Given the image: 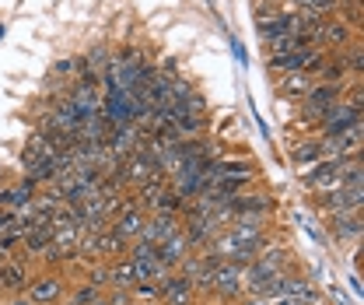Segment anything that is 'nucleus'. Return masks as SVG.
I'll use <instances>...</instances> for the list:
<instances>
[{
    "label": "nucleus",
    "instance_id": "nucleus-1",
    "mask_svg": "<svg viewBox=\"0 0 364 305\" xmlns=\"http://www.w3.org/2000/svg\"><path fill=\"white\" fill-rule=\"evenodd\" d=\"M361 137H364L361 123H354L351 130H343L336 137H322L319 140L322 144V158L333 162V158H354V155H361Z\"/></svg>",
    "mask_w": 364,
    "mask_h": 305
},
{
    "label": "nucleus",
    "instance_id": "nucleus-2",
    "mask_svg": "<svg viewBox=\"0 0 364 305\" xmlns=\"http://www.w3.org/2000/svg\"><path fill=\"white\" fill-rule=\"evenodd\" d=\"M343 169H347V158H333V162H319L315 169L305 172V183L315 193H333L343 186Z\"/></svg>",
    "mask_w": 364,
    "mask_h": 305
},
{
    "label": "nucleus",
    "instance_id": "nucleus-3",
    "mask_svg": "<svg viewBox=\"0 0 364 305\" xmlns=\"http://www.w3.org/2000/svg\"><path fill=\"white\" fill-rule=\"evenodd\" d=\"M336 102H343V88L340 84H312L308 88V95H305V120H322V113L329 109V106H336Z\"/></svg>",
    "mask_w": 364,
    "mask_h": 305
},
{
    "label": "nucleus",
    "instance_id": "nucleus-4",
    "mask_svg": "<svg viewBox=\"0 0 364 305\" xmlns=\"http://www.w3.org/2000/svg\"><path fill=\"white\" fill-rule=\"evenodd\" d=\"M242 263H217L210 270V292H217L221 299H235L242 292Z\"/></svg>",
    "mask_w": 364,
    "mask_h": 305
},
{
    "label": "nucleus",
    "instance_id": "nucleus-5",
    "mask_svg": "<svg viewBox=\"0 0 364 305\" xmlns=\"http://www.w3.org/2000/svg\"><path fill=\"white\" fill-rule=\"evenodd\" d=\"M319 123H322V137H336V133L351 130L354 123H361V109H354L351 102H336V106H329L322 113Z\"/></svg>",
    "mask_w": 364,
    "mask_h": 305
},
{
    "label": "nucleus",
    "instance_id": "nucleus-6",
    "mask_svg": "<svg viewBox=\"0 0 364 305\" xmlns=\"http://www.w3.org/2000/svg\"><path fill=\"white\" fill-rule=\"evenodd\" d=\"M322 204L329 214H347V211H361L364 204V186H340L333 193H322Z\"/></svg>",
    "mask_w": 364,
    "mask_h": 305
},
{
    "label": "nucleus",
    "instance_id": "nucleus-7",
    "mask_svg": "<svg viewBox=\"0 0 364 305\" xmlns=\"http://www.w3.org/2000/svg\"><path fill=\"white\" fill-rule=\"evenodd\" d=\"M182 225H179V214H154V218H147L144 221V228H140V243H151L158 245L161 239H169V235H176Z\"/></svg>",
    "mask_w": 364,
    "mask_h": 305
},
{
    "label": "nucleus",
    "instance_id": "nucleus-8",
    "mask_svg": "<svg viewBox=\"0 0 364 305\" xmlns=\"http://www.w3.org/2000/svg\"><path fill=\"white\" fill-rule=\"evenodd\" d=\"M144 221H147V218H144V211H140L133 200H126V207L116 214V225H113L109 232H113V235H120L123 243H130V239H137V235H140Z\"/></svg>",
    "mask_w": 364,
    "mask_h": 305
},
{
    "label": "nucleus",
    "instance_id": "nucleus-9",
    "mask_svg": "<svg viewBox=\"0 0 364 305\" xmlns=\"http://www.w3.org/2000/svg\"><path fill=\"white\" fill-rule=\"evenodd\" d=\"M186 253H189V243H186V235H182V228L176 232V235H169V239H161L158 243V253H154V260L161 263V267H176V263H182L186 260Z\"/></svg>",
    "mask_w": 364,
    "mask_h": 305
},
{
    "label": "nucleus",
    "instance_id": "nucleus-10",
    "mask_svg": "<svg viewBox=\"0 0 364 305\" xmlns=\"http://www.w3.org/2000/svg\"><path fill=\"white\" fill-rule=\"evenodd\" d=\"M50 243H53V225H50V218H39V221L21 235V245H25L28 256H42V249Z\"/></svg>",
    "mask_w": 364,
    "mask_h": 305
},
{
    "label": "nucleus",
    "instance_id": "nucleus-11",
    "mask_svg": "<svg viewBox=\"0 0 364 305\" xmlns=\"http://www.w3.org/2000/svg\"><path fill=\"white\" fill-rule=\"evenodd\" d=\"M351 43V25L343 18H326L319 28V46H347Z\"/></svg>",
    "mask_w": 364,
    "mask_h": 305
},
{
    "label": "nucleus",
    "instance_id": "nucleus-12",
    "mask_svg": "<svg viewBox=\"0 0 364 305\" xmlns=\"http://www.w3.org/2000/svg\"><path fill=\"white\" fill-rule=\"evenodd\" d=\"M361 228H364L361 211H347V214H333V218H329V232H333L336 239H358Z\"/></svg>",
    "mask_w": 364,
    "mask_h": 305
},
{
    "label": "nucleus",
    "instance_id": "nucleus-13",
    "mask_svg": "<svg viewBox=\"0 0 364 305\" xmlns=\"http://www.w3.org/2000/svg\"><path fill=\"white\" fill-rule=\"evenodd\" d=\"M273 204H270V196H263V193H239L235 200H228V211L232 214H266Z\"/></svg>",
    "mask_w": 364,
    "mask_h": 305
},
{
    "label": "nucleus",
    "instance_id": "nucleus-14",
    "mask_svg": "<svg viewBox=\"0 0 364 305\" xmlns=\"http://www.w3.org/2000/svg\"><path fill=\"white\" fill-rule=\"evenodd\" d=\"M0 288H4V292H25V288H28V270H25V263L4 260V263H0Z\"/></svg>",
    "mask_w": 364,
    "mask_h": 305
},
{
    "label": "nucleus",
    "instance_id": "nucleus-15",
    "mask_svg": "<svg viewBox=\"0 0 364 305\" xmlns=\"http://www.w3.org/2000/svg\"><path fill=\"white\" fill-rule=\"evenodd\" d=\"M256 32H259V39L263 43H270V39H280V35H291V14H273V18H266V21H256Z\"/></svg>",
    "mask_w": 364,
    "mask_h": 305
},
{
    "label": "nucleus",
    "instance_id": "nucleus-16",
    "mask_svg": "<svg viewBox=\"0 0 364 305\" xmlns=\"http://www.w3.org/2000/svg\"><path fill=\"white\" fill-rule=\"evenodd\" d=\"M312 84H315V77L305 74V70H288V74L280 77V92H284V95H308Z\"/></svg>",
    "mask_w": 364,
    "mask_h": 305
},
{
    "label": "nucleus",
    "instance_id": "nucleus-17",
    "mask_svg": "<svg viewBox=\"0 0 364 305\" xmlns=\"http://www.w3.org/2000/svg\"><path fill=\"white\" fill-rule=\"evenodd\" d=\"M291 158H295V165H302L305 172H308V165L315 169L319 162H326V158H322V144H319V140H305V144H298V148L291 151Z\"/></svg>",
    "mask_w": 364,
    "mask_h": 305
},
{
    "label": "nucleus",
    "instance_id": "nucleus-18",
    "mask_svg": "<svg viewBox=\"0 0 364 305\" xmlns=\"http://www.w3.org/2000/svg\"><path fill=\"white\" fill-rule=\"evenodd\" d=\"M60 299V277H42L32 284V302L35 305H46V302H57Z\"/></svg>",
    "mask_w": 364,
    "mask_h": 305
},
{
    "label": "nucleus",
    "instance_id": "nucleus-19",
    "mask_svg": "<svg viewBox=\"0 0 364 305\" xmlns=\"http://www.w3.org/2000/svg\"><path fill=\"white\" fill-rule=\"evenodd\" d=\"M182 204H186V200H182L179 193H176L172 186H165V189L158 193V200H154L151 207H154V214H179Z\"/></svg>",
    "mask_w": 364,
    "mask_h": 305
},
{
    "label": "nucleus",
    "instance_id": "nucleus-20",
    "mask_svg": "<svg viewBox=\"0 0 364 305\" xmlns=\"http://www.w3.org/2000/svg\"><path fill=\"white\" fill-rule=\"evenodd\" d=\"M256 263L266 267V270H284V263H288V249H280V245H263L259 256H256Z\"/></svg>",
    "mask_w": 364,
    "mask_h": 305
},
{
    "label": "nucleus",
    "instance_id": "nucleus-21",
    "mask_svg": "<svg viewBox=\"0 0 364 305\" xmlns=\"http://www.w3.org/2000/svg\"><path fill=\"white\" fill-rule=\"evenodd\" d=\"M109 284H116V288H133L137 281H133V263L130 260H123L116 263L113 270H109Z\"/></svg>",
    "mask_w": 364,
    "mask_h": 305
},
{
    "label": "nucleus",
    "instance_id": "nucleus-22",
    "mask_svg": "<svg viewBox=\"0 0 364 305\" xmlns=\"http://www.w3.org/2000/svg\"><path fill=\"white\" fill-rule=\"evenodd\" d=\"M123 249H126V243H123L120 235H113L109 228L98 232V256H120Z\"/></svg>",
    "mask_w": 364,
    "mask_h": 305
},
{
    "label": "nucleus",
    "instance_id": "nucleus-23",
    "mask_svg": "<svg viewBox=\"0 0 364 305\" xmlns=\"http://www.w3.org/2000/svg\"><path fill=\"white\" fill-rule=\"evenodd\" d=\"M60 204L63 200H60V193H57V189H53V193H46V196H39V200H32V207H35V214H39V218H50Z\"/></svg>",
    "mask_w": 364,
    "mask_h": 305
},
{
    "label": "nucleus",
    "instance_id": "nucleus-24",
    "mask_svg": "<svg viewBox=\"0 0 364 305\" xmlns=\"http://www.w3.org/2000/svg\"><path fill=\"white\" fill-rule=\"evenodd\" d=\"M340 57H343V63H347V70L361 74V67H364V50L358 46V43H354V46H351L347 53H340Z\"/></svg>",
    "mask_w": 364,
    "mask_h": 305
},
{
    "label": "nucleus",
    "instance_id": "nucleus-25",
    "mask_svg": "<svg viewBox=\"0 0 364 305\" xmlns=\"http://www.w3.org/2000/svg\"><path fill=\"white\" fill-rule=\"evenodd\" d=\"M42 256H46L50 263H63V260H74V253H70V249H63V245H57V243L46 245V249H42Z\"/></svg>",
    "mask_w": 364,
    "mask_h": 305
},
{
    "label": "nucleus",
    "instance_id": "nucleus-26",
    "mask_svg": "<svg viewBox=\"0 0 364 305\" xmlns=\"http://www.w3.org/2000/svg\"><path fill=\"white\" fill-rule=\"evenodd\" d=\"M154 253H158V245H151V243H133V249H130V260H154Z\"/></svg>",
    "mask_w": 364,
    "mask_h": 305
},
{
    "label": "nucleus",
    "instance_id": "nucleus-27",
    "mask_svg": "<svg viewBox=\"0 0 364 305\" xmlns=\"http://www.w3.org/2000/svg\"><path fill=\"white\" fill-rule=\"evenodd\" d=\"M70 302H77V305H91V302H98V288L84 284V288H77V295H74Z\"/></svg>",
    "mask_w": 364,
    "mask_h": 305
},
{
    "label": "nucleus",
    "instance_id": "nucleus-28",
    "mask_svg": "<svg viewBox=\"0 0 364 305\" xmlns=\"http://www.w3.org/2000/svg\"><path fill=\"white\" fill-rule=\"evenodd\" d=\"M88 284H91V288L109 284V270H106V267H95V270H91V277H88Z\"/></svg>",
    "mask_w": 364,
    "mask_h": 305
},
{
    "label": "nucleus",
    "instance_id": "nucleus-29",
    "mask_svg": "<svg viewBox=\"0 0 364 305\" xmlns=\"http://www.w3.org/2000/svg\"><path fill=\"white\" fill-rule=\"evenodd\" d=\"M133 295H137V299H154V295H158V284H133Z\"/></svg>",
    "mask_w": 364,
    "mask_h": 305
},
{
    "label": "nucleus",
    "instance_id": "nucleus-30",
    "mask_svg": "<svg viewBox=\"0 0 364 305\" xmlns=\"http://www.w3.org/2000/svg\"><path fill=\"white\" fill-rule=\"evenodd\" d=\"M74 70H77V60H60L57 67H53L57 77H67V74H74Z\"/></svg>",
    "mask_w": 364,
    "mask_h": 305
},
{
    "label": "nucleus",
    "instance_id": "nucleus-31",
    "mask_svg": "<svg viewBox=\"0 0 364 305\" xmlns=\"http://www.w3.org/2000/svg\"><path fill=\"white\" fill-rule=\"evenodd\" d=\"M14 225V211H7V207H0V232H7Z\"/></svg>",
    "mask_w": 364,
    "mask_h": 305
},
{
    "label": "nucleus",
    "instance_id": "nucleus-32",
    "mask_svg": "<svg viewBox=\"0 0 364 305\" xmlns=\"http://www.w3.org/2000/svg\"><path fill=\"white\" fill-rule=\"evenodd\" d=\"M14 305H32V302H28V299H18V302H14Z\"/></svg>",
    "mask_w": 364,
    "mask_h": 305
}]
</instances>
